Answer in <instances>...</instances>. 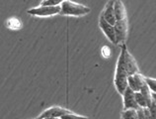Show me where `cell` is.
Returning <instances> with one entry per match:
<instances>
[{
    "label": "cell",
    "mask_w": 156,
    "mask_h": 119,
    "mask_svg": "<svg viewBox=\"0 0 156 119\" xmlns=\"http://www.w3.org/2000/svg\"><path fill=\"white\" fill-rule=\"evenodd\" d=\"M137 115H138V119H145V115H144V111H143V108H138L137 109Z\"/></svg>",
    "instance_id": "16"
},
{
    "label": "cell",
    "mask_w": 156,
    "mask_h": 119,
    "mask_svg": "<svg viewBox=\"0 0 156 119\" xmlns=\"http://www.w3.org/2000/svg\"><path fill=\"white\" fill-rule=\"evenodd\" d=\"M60 119H90V118L82 116V115H79V114H76V113H73L71 111H69L68 113L64 114V115L61 116Z\"/></svg>",
    "instance_id": "15"
},
{
    "label": "cell",
    "mask_w": 156,
    "mask_h": 119,
    "mask_svg": "<svg viewBox=\"0 0 156 119\" xmlns=\"http://www.w3.org/2000/svg\"><path fill=\"white\" fill-rule=\"evenodd\" d=\"M128 73L125 67L124 63V52L121 51L120 57L118 59L117 68H116V73H115V80L114 84L116 89L120 94H122L125 91V89L128 87Z\"/></svg>",
    "instance_id": "1"
},
{
    "label": "cell",
    "mask_w": 156,
    "mask_h": 119,
    "mask_svg": "<svg viewBox=\"0 0 156 119\" xmlns=\"http://www.w3.org/2000/svg\"><path fill=\"white\" fill-rule=\"evenodd\" d=\"M122 50L124 52V63H125V67H126L128 75L131 76V75H133V73H138V67H137L136 61H135L134 58L131 56L130 53L128 51L126 44L122 45Z\"/></svg>",
    "instance_id": "5"
},
{
    "label": "cell",
    "mask_w": 156,
    "mask_h": 119,
    "mask_svg": "<svg viewBox=\"0 0 156 119\" xmlns=\"http://www.w3.org/2000/svg\"><path fill=\"white\" fill-rule=\"evenodd\" d=\"M143 85H145L144 76H142L140 73H133L128 76V87L134 92L139 91Z\"/></svg>",
    "instance_id": "6"
},
{
    "label": "cell",
    "mask_w": 156,
    "mask_h": 119,
    "mask_svg": "<svg viewBox=\"0 0 156 119\" xmlns=\"http://www.w3.org/2000/svg\"><path fill=\"white\" fill-rule=\"evenodd\" d=\"M35 119H37V118H35Z\"/></svg>",
    "instance_id": "20"
},
{
    "label": "cell",
    "mask_w": 156,
    "mask_h": 119,
    "mask_svg": "<svg viewBox=\"0 0 156 119\" xmlns=\"http://www.w3.org/2000/svg\"><path fill=\"white\" fill-rule=\"evenodd\" d=\"M89 7L82 5L79 3H75L71 0H64L60 4V12L59 14L64 16H74V17H81V16L87 15L90 13Z\"/></svg>",
    "instance_id": "2"
},
{
    "label": "cell",
    "mask_w": 156,
    "mask_h": 119,
    "mask_svg": "<svg viewBox=\"0 0 156 119\" xmlns=\"http://www.w3.org/2000/svg\"><path fill=\"white\" fill-rule=\"evenodd\" d=\"M143 111H144L145 119H152V117L150 116V113H149V110H148V108H143Z\"/></svg>",
    "instance_id": "17"
},
{
    "label": "cell",
    "mask_w": 156,
    "mask_h": 119,
    "mask_svg": "<svg viewBox=\"0 0 156 119\" xmlns=\"http://www.w3.org/2000/svg\"><path fill=\"white\" fill-rule=\"evenodd\" d=\"M122 119H138L137 110L133 108L124 109L122 112Z\"/></svg>",
    "instance_id": "13"
},
{
    "label": "cell",
    "mask_w": 156,
    "mask_h": 119,
    "mask_svg": "<svg viewBox=\"0 0 156 119\" xmlns=\"http://www.w3.org/2000/svg\"><path fill=\"white\" fill-rule=\"evenodd\" d=\"M101 16L106 22H108L111 25H115L116 23V17H115L114 12V0H109L108 3L106 4L104 10L102 11Z\"/></svg>",
    "instance_id": "9"
},
{
    "label": "cell",
    "mask_w": 156,
    "mask_h": 119,
    "mask_svg": "<svg viewBox=\"0 0 156 119\" xmlns=\"http://www.w3.org/2000/svg\"><path fill=\"white\" fill-rule=\"evenodd\" d=\"M144 81H145V84L147 85V87L149 88V90L151 92H155L156 91V80H155V79L144 76Z\"/></svg>",
    "instance_id": "14"
},
{
    "label": "cell",
    "mask_w": 156,
    "mask_h": 119,
    "mask_svg": "<svg viewBox=\"0 0 156 119\" xmlns=\"http://www.w3.org/2000/svg\"><path fill=\"white\" fill-rule=\"evenodd\" d=\"M69 111H70V110H68V109H65L62 107H57V106H53V107H51V108L44 110V111L38 117V119L44 118V117L60 118L61 116L68 113Z\"/></svg>",
    "instance_id": "10"
},
{
    "label": "cell",
    "mask_w": 156,
    "mask_h": 119,
    "mask_svg": "<svg viewBox=\"0 0 156 119\" xmlns=\"http://www.w3.org/2000/svg\"><path fill=\"white\" fill-rule=\"evenodd\" d=\"M99 27L101 28V30L103 31L105 36L109 39L110 42L113 44H116V34H115L114 26L109 24L108 22H106L101 15L99 17Z\"/></svg>",
    "instance_id": "8"
},
{
    "label": "cell",
    "mask_w": 156,
    "mask_h": 119,
    "mask_svg": "<svg viewBox=\"0 0 156 119\" xmlns=\"http://www.w3.org/2000/svg\"><path fill=\"white\" fill-rule=\"evenodd\" d=\"M38 119V118H37ZM41 119H58V118H52V117H44V118H41Z\"/></svg>",
    "instance_id": "18"
},
{
    "label": "cell",
    "mask_w": 156,
    "mask_h": 119,
    "mask_svg": "<svg viewBox=\"0 0 156 119\" xmlns=\"http://www.w3.org/2000/svg\"><path fill=\"white\" fill-rule=\"evenodd\" d=\"M122 95V100H124V109H128V108H133V109H138L140 108L137 105L136 101H135L134 98V91L131 90L129 87L125 89Z\"/></svg>",
    "instance_id": "7"
},
{
    "label": "cell",
    "mask_w": 156,
    "mask_h": 119,
    "mask_svg": "<svg viewBox=\"0 0 156 119\" xmlns=\"http://www.w3.org/2000/svg\"><path fill=\"white\" fill-rule=\"evenodd\" d=\"M115 34H116V45L125 44L126 38H128V19L124 20H117L114 25Z\"/></svg>",
    "instance_id": "3"
},
{
    "label": "cell",
    "mask_w": 156,
    "mask_h": 119,
    "mask_svg": "<svg viewBox=\"0 0 156 119\" xmlns=\"http://www.w3.org/2000/svg\"><path fill=\"white\" fill-rule=\"evenodd\" d=\"M134 98H135V101H136L137 105L139 106L140 108H147V100L145 96L140 91H135L134 92Z\"/></svg>",
    "instance_id": "12"
},
{
    "label": "cell",
    "mask_w": 156,
    "mask_h": 119,
    "mask_svg": "<svg viewBox=\"0 0 156 119\" xmlns=\"http://www.w3.org/2000/svg\"><path fill=\"white\" fill-rule=\"evenodd\" d=\"M59 12H60V5L58 6L41 5L39 7H34L29 9L27 11V13L33 16H38V17H48V16L59 14Z\"/></svg>",
    "instance_id": "4"
},
{
    "label": "cell",
    "mask_w": 156,
    "mask_h": 119,
    "mask_svg": "<svg viewBox=\"0 0 156 119\" xmlns=\"http://www.w3.org/2000/svg\"><path fill=\"white\" fill-rule=\"evenodd\" d=\"M58 119H60V118H58Z\"/></svg>",
    "instance_id": "19"
},
{
    "label": "cell",
    "mask_w": 156,
    "mask_h": 119,
    "mask_svg": "<svg viewBox=\"0 0 156 119\" xmlns=\"http://www.w3.org/2000/svg\"><path fill=\"white\" fill-rule=\"evenodd\" d=\"M114 12H115V17H116V21L117 20L128 19L126 7L121 0H114Z\"/></svg>",
    "instance_id": "11"
}]
</instances>
